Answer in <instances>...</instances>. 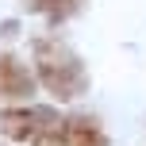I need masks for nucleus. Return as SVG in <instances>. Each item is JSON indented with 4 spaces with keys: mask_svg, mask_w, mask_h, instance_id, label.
Instances as JSON below:
<instances>
[]
</instances>
